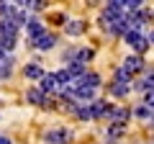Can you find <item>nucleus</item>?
<instances>
[{
  "label": "nucleus",
  "mask_w": 154,
  "mask_h": 144,
  "mask_svg": "<svg viewBox=\"0 0 154 144\" xmlns=\"http://www.w3.org/2000/svg\"><path fill=\"white\" fill-rule=\"evenodd\" d=\"M134 116L141 118V121H149V118H152V108H146V105H139L136 111H134Z\"/></svg>",
  "instance_id": "19"
},
{
  "label": "nucleus",
  "mask_w": 154,
  "mask_h": 144,
  "mask_svg": "<svg viewBox=\"0 0 154 144\" xmlns=\"http://www.w3.org/2000/svg\"><path fill=\"white\" fill-rule=\"evenodd\" d=\"M11 67H13V59L11 57H3L0 59V77H11Z\"/></svg>",
  "instance_id": "18"
},
{
  "label": "nucleus",
  "mask_w": 154,
  "mask_h": 144,
  "mask_svg": "<svg viewBox=\"0 0 154 144\" xmlns=\"http://www.w3.org/2000/svg\"><path fill=\"white\" fill-rule=\"evenodd\" d=\"M23 75H26L28 80H41L46 72H44V67H41V64H26V67H23Z\"/></svg>",
  "instance_id": "12"
},
{
  "label": "nucleus",
  "mask_w": 154,
  "mask_h": 144,
  "mask_svg": "<svg viewBox=\"0 0 154 144\" xmlns=\"http://www.w3.org/2000/svg\"><path fill=\"white\" fill-rule=\"evenodd\" d=\"M28 44H31L33 49H41V52H49L51 46L57 44V36H54V33H44V36H38L36 41H28Z\"/></svg>",
  "instance_id": "9"
},
{
  "label": "nucleus",
  "mask_w": 154,
  "mask_h": 144,
  "mask_svg": "<svg viewBox=\"0 0 154 144\" xmlns=\"http://www.w3.org/2000/svg\"><path fill=\"white\" fill-rule=\"evenodd\" d=\"M26 33H28V41H36L38 36H44V33H46V26H44L41 21H36V18H28Z\"/></svg>",
  "instance_id": "5"
},
{
  "label": "nucleus",
  "mask_w": 154,
  "mask_h": 144,
  "mask_svg": "<svg viewBox=\"0 0 154 144\" xmlns=\"http://www.w3.org/2000/svg\"><path fill=\"white\" fill-rule=\"evenodd\" d=\"M144 105L154 111V90H152V93H144Z\"/></svg>",
  "instance_id": "22"
},
{
  "label": "nucleus",
  "mask_w": 154,
  "mask_h": 144,
  "mask_svg": "<svg viewBox=\"0 0 154 144\" xmlns=\"http://www.w3.org/2000/svg\"><path fill=\"white\" fill-rule=\"evenodd\" d=\"M0 16H3V21H13V16H16V5L0 0Z\"/></svg>",
  "instance_id": "17"
},
{
  "label": "nucleus",
  "mask_w": 154,
  "mask_h": 144,
  "mask_svg": "<svg viewBox=\"0 0 154 144\" xmlns=\"http://www.w3.org/2000/svg\"><path fill=\"white\" fill-rule=\"evenodd\" d=\"M64 72H67V77L69 80H80L85 75V64H80V62H69V67H64Z\"/></svg>",
  "instance_id": "13"
},
{
  "label": "nucleus",
  "mask_w": 154,
  "mask_h": 144,
  "mask_svg": "<svg viewBox=\"0 0 154 144\" xmlns=\"http://www.w3.org/2000/svg\"><path fill=\"white\" fill-rule=\"evenodd\" d=\"M93 57H95V52H93V49H88V46H80V49H77V54H75V62L85 64V62H90Z\"/></svg>",
  "instance_id": "16"
},
{
  "label": "nucleus",
  "mask_w": 154,
  "mask_h": 144,
  "mask_svg": "<svg viewBox=\"0 0 154 144\" xmlns=\"http://www.w3.org/2000/svg\"><path fill=\"white\" fill-rule=\"evenodd\" d=\"M64 31H67V36H80V33H85V23L82 21H69L64 26Z\"/></svg>",
  "instance_id": "14"
},
{
  "label": "nucleus",
  "mask_w": 154,
  "mask_h": 144,
  "mask_svg": "<svg viewBox=\"0 0 154 144\" xmlns=\"http://www.w3.org/2000/svg\"><path fill=\"white\" fill-rule=\"evenodd\" d=\"M149 121H154V111H152V118H149Z\"/></svg>",
  "instance_id": "26"
},
{
  "label": "nucleus",
  "mask_w": 154,
  "mask_h": 144,
  "mask_svg": "<svg viewBox=\"0 0 154 144\" xmlns=\"http://www.w3.org/2000/svg\"><path fill=\"white\" fill-rule=\"evenodd\" d=\"M113 83H131V77H128V72L123 70V67H118V70H116V80Z\"/></svg>",
  "instance_id": "21"
},
{
  "label": "nucleus",
  "mask_w": 154,
  "mask_h": 144,
  "mask_svg": "<svg viewBox=\"0 0 154 144\" xmlns=\"http://www.w3.org/2000/svg\"><path fill=\"white\" fill-rule=\"evenodd\" d=\"M0 144H13V142H11L8 136H3V134H0Z\"/></svg>",
  "instance_id": "23"
},
{
  "label": "nucleus",
  "mask_w": 154,
  "mask_h": 144,
  "mask_svg": "<svg viewBox=\"0 0 154 144\" xmlns=\"http://www.w3.org/2000/svg\"><path fill=\"white\" fill-rule=\"evenodd\" d=\"M26 100H28V103H33V105H41V108H51V105H54V100H51L49 95H44L38 88H31V90H28V93H26Z\"/></svg>",
  "instance_id": "2"
},
{
  "label": "nucleus",
  "mask_w": 154,
  "mask_h": 144,
  "mask_svg": "<svg viewBox=\"0 0 154 144\" xmlns=\"http://www.w3.org/2000/svg\"><path fill=\"white\" fill-rule=\"evenodd\" d=\"M3 57H5V52H3V49H0V59H3Z\"/></svg>",
  "instance_id": "25"
},
{
  "label": "nucleus",
  "mask_w": 154,
  "mask_h": 144,
  "mask_svg": "<svg viewBox=\"0 0 154 144\" xmlns=\"http://www.w3.org/2000/svg\"><path fill=\"white\" fill-rule=\"evenodd\" d=\"M69 136H72L69 129H54V131H49L44 139H46V144H67Z\"/></svg>",
  "instance_id": "8"
},
{
  "label": "nucleus",
  "mask_w": 154,
  "mask_h": 144,
  "mask_svg": "<svg viewBox=\"0 0 154 144\" xmlns=\"http://www.w3.org/2000/svg\"><path fill=\"white\" fill-rule=\"evenodd\" d=\"M128 116H131V111L123 108V105H110V111H108V118H110L113 124H126Z\"/></svg>",
  "instance_id": "6"
},
{
  "label": "nucleus",
  "mask_w": 154,
  "mask_h": 144,
  "mask_svg": "<svg viewBox=\"0 0 154 144\" xmlns=\"http://www.w3.org/2000/svg\"><path fill=\"white\" fill-rule=\"evenodd\" d=\"M123 70H126L128 77H131V75H136V72H144V70H146V64H144L141 57L131 54V57H126V59H123Z\"/></svg>",
  "instance_id": "3"
},
{
  "label": "nucleus",
  "mask_w": 154,
  "mask_h": 144,
  "mask_svg": "<svg viewBox=\"0 0 154 144\" xmlns=\"http://www.w3.org/2000/svg\"><path fill=\"white\" fill-rule=\"evenodd\" d=\"M75 113H77V118H80V121H90V118H93V116H90V108H88V105H77Z\"/></svg>",
  "instance_id": "20"
},
{
  "label": "nucleus",
  "mask_w": 154,
  "mask_h": 144,
  "mask_svg": "<svg viewBox=\"0 0 154 144\" xmlns=\"http://www.w3.org/2000/svg\"><path fill=\"white\" fill-rule=\"evenodd\" d=\"M110 95H116V98H123V95H128V83H110Z\"/></svg>",
  "instance_id": "15"
},
{
  "label": "nucleus",
  "mask_w": 154,
  "mask_h": 144,
  "mask_svg": "<svg viewBox=\"0 0 154 144\" xmlns=\"http://www.w3.org/2000/svg\"><path fill=\"white\" fill-rule=\"evenodd\" d=\"M146 41H149V44H154V31H152V33L146 36Z\"/></svg>",
  "instance_id": "24"
},
{
  "label": "nucleus",
  "mask_w": 154,
  "mask_h": 144,
  "mask_svg": "<svg viewBox=\"0 0 154 144\" xmlns=\"http://www.w3.org/2000/svg\"><path fill=\"white\" fill-rule=\"evenodd\" d=\"M38 90H41L44 95H49V93H59V80H57L54 75H49V72H46L44 77L38 80Z\"/></svg>",
  "instance_id": "4"
},
{
  "label": "nucleus",
  "mask_w": 154,
  "mask_h": 144,
  "mask_svg": "<svg viewBox=\"0 0 154 144\" xmlns=\"http://www.w3.org/2000/svg\"><path fill=\"white\" fill-rule=\"evenodd\" d=\"M123 39H126V44H128V46H134V49H136V57H139V54H144V52L149 49L146 36H144V33H139V31H128Z\"/></svg>",
  "instance_id": "1"
},
{
  "label": "nucleus",
  "mask_w": 154,
  "mask_h": 144,
  "mask_svg": "<svg viewBox=\"0 0 154 144\" xmlns=\"http://www.w3.org/2000/svg\"><path fill=\"white\" fill-rule=\"evenodd\" d=\"M123 134H126V124H110V126L105 129V136H108V142H116V139H121Z\"/></svg>",
  "instance_id": "11"
},
{
  "label": "nucleus",
  "mask_w": 154,
  "mask_h": 144,
  "mask_svg": "<svg viewBox=\"0 0 154 144\" xmlns=\"http://www.w3.org/2000/svg\"><path fill=\"white\" fill-rule=\"evenodd\" d=\"M88 108H90V116H93V118H105L108 111H110V103H108V100H93Z\"/></svg>",
  "instance_id": "7"
},
{
  "label": "nucleus",
  "mask_w": 154,
  "mask_h": 144,
  "mask_svg": "<svg viewBox=\"0 0 154 144\" xmlns=\"http://www.w3.org/2000/svg\"><path fill=\"white\" fill-rule=\"evenodd\" d=\"M100 83H103V80H100V75H98V72H85V75H82L80 80H77L75 85H80V88H90V90H95Z\"/></svg>",
  "instance_id": "10"
}]
</instances>
